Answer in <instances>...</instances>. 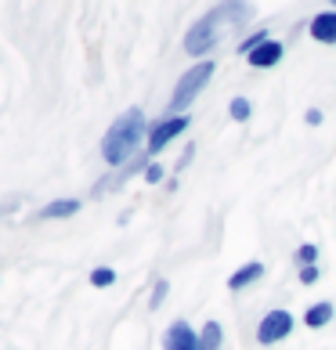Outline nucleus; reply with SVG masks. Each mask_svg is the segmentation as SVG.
<instances>
[{"label":"nucleus","mask_w":336,"mask_h":350,"mask_svg":"<svg viewBox=\"0 0 336 350\" xmlns=\"http://www.w3.org/2000/svg\"><path fill=\"white\" fill-rule=\"evenodd\" d=\"M141 141H148V126H145V112L141 109H127L112 120V126L101 137V159L109 166H123L127 159H134Z\"/></svg>","instance_id":"f257e3e1"},{"label":"nucleus","mask_w":336,"mask_h":350,"mask_svg":"<svg viewBox=\"0 0 336 350\" xmlns=\"http://www.w3.org/2000/svg\"><path fill=\"white\" fill-rule=\"evenodd\" d=\"M250 15V4H217L214 11H206L203 18H196V25L185 33V51L188 55H196L203 58L206 51H214L217 40H221V33H224V25H235V22H246ZM206 62V58H203Z\"/></svg>","instance_id":"f03ea898"},{"label":"nucleus","mask_w":336,"mask_h":350,"mask_svg":"<svg viewBox=\"0 0 336 350\" xmlns=\"http://www.w3.org/2000/svg\"><path fill=\"white\" fill-rule=\"evenodd\" d=\"M210 76H214V62H210V58H206V62H196L192 69H185V76L177 80L174 94H170V116H188L185 109L203 94V87L210 83Z\"/></svg>","instance_id":"7ed1b4c3"},{"label":"nucleus","mask_w":336,"mask_h":350,"mask_svg":"<svg viewBox=\"0 0 336 350\" xmlns=\"http://www.w3.org/2000/svg\"><path fill=\"white\" fill-rule=\"evenodd\" d=\"M293 325H296V318L289 314V310H268V314L261 318V325H257V343L261 347H271V343H282L286 336H293Z\"/></svg>","instance_id":"20e7f679"},{"label":"nucleus","mask_w":336,"mask_h":350,"mask_svg":"<svg viewBox=\"0 0 336 350\" xmlns=\"http://www.w3.org/2000/svg\"><path fill=\"white\" fill-rule=\"evenodd\" d=\"M192 126V116H166V120H159V123H152L148 126V141H145V148L156 155V152H163L170 141L177 137V134H185Z\"/></svg>","instance_id":"39448f33"},{"label":"nucleus","mask_w":336,"mask_h":350,"mask_svg":"<svg viewBox=\"0 0 336 350\" xmlns=\"http://www.w3.org/2000/svg\"><path fill=\"white\" fill-rule=\"evenodd\" d=\"M163 350H199V332L185 318H177L163 332Z\"/></svg>","instance_id":"423d86ee"},{"label":"nucleus","mask_w":336,"mask_h":350,"mask_svg":"<svg viewBox=\"0 0 336 350\" xmlns=\"http://www.w3.org/2000/svg\"><path fill=\"white\" fill-rule=\"evenodd\" d=\"M307 33H311V40H318V44H336V8L315 15L311 25H307Z\"/></svg>","instance_id":"0eeeda50"},{"label":"nucleus","mask_w":336,"mask_h":350,"mask_svg":"<svg viewBox=\"0 0 336 350\" xmlns=\"http://www.w3.org/2000/svg\"><path fill=\"white\" fill-rule=\"evenodd\" d=\"M282 55H286V47H282L279 40H268V44H261V47H257V51H253V55H250L246 62H250L253 69H275L279 62H282Z\"/></svg>","instance_id":"6e6552de"},{"label":"nucleus","mask_w":336,"mask_h":350,"mask_svg":"<svg viewBox=\"0 0 336 350\" xmlns=\"http://www.w3.org/2000/svg\"><path fill=\"white\" fill-rule=\"evenodd\" d=\"M261 278H264V264H261V260H250V264H242L235 275L228 278V289H231V293L250 289V285H253V282H261Z\"/></svg>","instance_id":"1a4fd4ad"},{"label":"nucleus","mask_w":336,"mask_h":350,"mask_svg":"<svg viewBox=\"0 0 336 350\" xmlns=\"http://www.w3.org/2000/svg\"><path fill=\"white\" fill-rule=\"evenodd\" d=\"M333 318H336L333 304H329V300H318V304H311V307H307V314H304V325H307V329H326Z\"/></svg>","instance_id":"9d476101"},{"label":"nucleus","mask_w":336,"mask_h":350,"mask_svg":"<svg viewBox=\"0 0 336 350\" xmlns=\"http://www.w3.org/2000/svg\"><path fill=\"white\" fill-rule=\"evenodd\" d=\"M76 210H80V199H55L36 213V220H62V217H73Z\"/></svg>","instance_id":"9b49d317"},{"label":"nucleus","mask_w":336,"mask_h":350,"mask_svg":"<svg viewBox=\"0 0 336 350\" xmlns=\"http://www.w3.org/2000/svg\"><path fill=\"white\" fill-rule=\"evenodd\" d=\"M221 340H224V329H221V321H206L203 332H199V350H221Z\"/></svg>","instance_id":"f8f14e48"},{"label":"nucleus","mask_w":336,"mask_h":350,"mask_svg":"<svg viewBox=\"0 0 336 350\" xmlns=\"http://www.w3.org/2000/svg\"><path fill=\"white\" fill-rule=\"evenodd\" d=\"M268 40H271V33H268V29H253V33L246 36V40L239 44V55H246V58H250L253 51L261 47V44H268Z\"/></svg>","instance_id":"ddd939ff"},{"label":"nucleus","mask_w":336,"mask_h":350,"mask_svg":"<svg viewBox=\"0 0 336 350\" xmlns=\"http://www.w3.org/2000/svg\"><path fill=\"white\" fill-rule=\"evenodd\" d=\"M293 260H296V267H315L318 264V245L315 242H304L300 250L293 253Z\"/></svg>","instance_id":"4468645a"},{"label":"nucleus","mask_w":336,"mask_h":350,"mask_svg":"<svg viewBox=\"0 0 336 350\" xmlns=\"http://www.w3.org/2000/svg\"><path fill=\"white\" fill-rule=\"evenodd\" d=\"M228 116H231V120H235V123H246L250 116H253V105H250L246 98H231V105H228Z\"/></svg>","instance_id":"2eb2a0df"},{"label":"nucleus","mask_w":336,"mask_h":350,"mask_svg":"<svg viewBox=\"0 0 336 350\" xmlns=\"http://www.w3.org/2000/svg\"><path fill=\"white\" fill-rule=\"evenodd\" d=\"M90 285H94V289H109V285H116V271L112 267H94L90 271Z\"/></svg>","instance_id":"dca6fc26"},{"label":"nucleus","mask_w":336,"mask_h":350,"mask_svg":"<svg viewBox=\"0 0 336 350\" xmlns=\"http://www.w3.org/2000/svg\"><path fill=\"white\" fill-rule=\"evenodd\" d=\"M166 293H170V282L159 278L156 285H152V293H148V307H152V310H159V307H163V300H166Z\"/></svg>","instance_id":"f3484780"},{"label":"nucleus","mask_w":336,"mask_h":350,"mask_svg":"<svg viewBox=\"0 0 336 350\" xmlns=\"http://www.w3.org/2000/svg\"><path fill=\"white\" fill-rule=\"evenodd\" d=\"M163 177H166V174H163L159 163H148V166H145V180H148V185H163Z\"/></svg>","instance_id":"a211bd4d"},{"label":"nucleus","mask_w":336,"mask_h":350,"mask_svg":"<svg viewBox=\"0 0 336 350\" xmlns=\"http://www.w3.org/2000/svg\"><path fill=\"white\" fill-rule=\"evenodd\" d=\"M318 278H322V275H318V264H315V267H300V282H304V285H315Z\"/></svg>","instance_id":"6ab92c4d"},{"label":"nucleus","mask_w":336,"mask_h":350,"mask_svg":"<svg viewBox=\"0 0 336 350\" xmlns=\"http://www.w3.org/2000/svg\"><path fill=\"white\" fill-rule=\"evenodd\" d=\"M307 126H322V120H326V116H322V109H307Z\"/></svg>","instance_id":"aec40b11"}]
</instances>
